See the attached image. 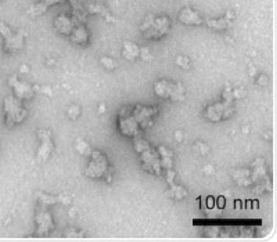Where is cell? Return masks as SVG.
<instances>
[{
    "instance_id": "cell-1",
    "label": "cell",
    "mask_w": 277,
    "mask_h": 242,
    "mask_svg": "<svg viewBox=\"0 0 277 242\" xmlns=\"http://www.w3.org/2000/svg\"><path fill=\"white\" fill-rule=\"evenodd\" d=\"M133 147H135L136 152L140 155V163L146 172L154 174V176H161L164 173L158 151L153 148L146 138L139 137V134L133 137Z\"/></svg>"
},
{
    "instance_id": "cell-2",
    "label": "cell",
    "mask_w": 277,
    "mask_h": 242,
    "mask_svg": "<svg viewBox=\"0 0 277 242\" xmlns=\"http://www.w3.org/2000/svg\"><path fill=\"white\" fill-rule=\"evenodd\" d=\"M171 25H172L171 19L166 15H148L139 26V29L143 33L144 39L160 40L169 32Z\"/></svg>"
},
{
    "instance_id": "cell-3",
    "label": "cell",
    "mask_w": 277,
    "mask_h": 242,
    "mask_svg": "<svg viewBox=\"0 0 277 242\" xmlns=\"http://www.w3.org/2000/svg\"><path fill=\"white\" fill-rule=\"evenodd\" d=\"M28 117V110L25 108L24 101L10 94L4 99V122L7 127L22 123Z\"/></svg>"
},
{
    "instance_id": "cell-4",
    "label": "cell",
    "mask_w": 277,
    "mask_h": 242,
    "mask_svg": "<svg viewBox=\"0 0 277 242\" xmlns=\"http://www.w3.org/2000/svg\"><path fill=\"white\" fill-rule=\"evenodd\" d=\"M234 100H222L214 103L211 106L205 107L204 110V118L212 123H218L222 121H226L234 114Z\"/></svg>"
},
{
    "instance_id": "cell-5",
    "label": "cell",
    "mask_w": 277,
    "mask_h": 242,
    "mask_svg": "<svg viewBox=\"0 0 277 242\" xmlns=\"http://www.w3.org/2000/svg\"><path fill=\"white\" fill-rule=\"evenodd\" d=\"M0 35L3 37V50L7 54H15L24 49V32H12L6 22L0 21Z\"/></svg>"
},
{
    "instance_id": "cell-6",
    "label": "cell",
    "mask_w": 277,
    "mask_h": 242,
    "mask_svg": "<svg viewBox=\"0 0 277 242\" xmlns=\"http://www.w3.org/2000/svg\"><path fill=\"white\" fill-rule=\"evenodd\" d=\"M110 163L108 158L99 149H92L90 152V161L87 163L85 174L89 179H104L105 174L110 173Z\"/></svg>"
},
{
    "instance_id": "cell-7",
    "label": "cell",
    "mask_w": 277,
    "mask_h": 242,
    "mask_svg": "<svg viewBox=\"0 0 277 242\" xmlns=\"http://www.w3.org/2000/svg\"><path fill=\"white\" fill-rule=\"evenodd\" d=\"M154 93L161 99L182 101L186 97V89L180 82H171L161 79V81L155 82Z\"/></svg>"
},
{
    "instance_id": "cell-8",
    "label": "cell",
    "mask_w": 277,
    "mask_h": 242,
    "mask_svg": "<svg viewBox=\"0 0 277 242\" xmlns=\"http://www.w3.org/2000/svg\"><path fill=\"white\" fill-rule=\"evenodd\" d=\"M132 114H133L137 124H139V129L140 130H147V129H150L153 126L154 119L158 117L160 108L157 106H142V104H137V106L132 107Z\"/></svg>"
},
{
    "instance_id": "cell-9",
    "label": "cell",
    "mask_w": 277,
    "mask_h": 242,
    "mask_svg": "<svg viewBox=\"0 0 277 242\" xmlns=\"http://www.w3.org/2000/svg\"><path fill=\"white\" fill-rule=\"evenodd\" d=\"M118 130L125 137L133 138L139 134V124L132 114V107H123L118 114Z\"/></svg>"
},
{
    "instance_id": "cell-10",
    "label": "cell",
    "mask_w": 277,
    "mask_h": 242,
    "mask_svg": "<svg viewBox=\"0 0 277 242\" xmlns=\"http://www.w3.org/2000/svg\"><path fill=\"white\" fill-rule=\"evenodd\" d=\"M37 138L40 141V147L37 149V161L46 162L53 154V149H54L51 133L49 130H39L37 131Z\"/></svg>"
},
{
    "instance_id": "cell-11",
    "label": "cell",
    "mask_w": 277,
    "mask_h": 242,
    "mask_svg": "<svg viewBox=\"0 0 277 242\" xmlns=\"http://www.w3.org/2000/svg\"><path fill=\"white\" fill-rule=\"evenodd\" d=\"M8 85L14 90V96L22 101H28V100L33 99L35 96V87L28 85L26 82H21L15 75L8 79Z\"/></svg>"
},
{
    "instance_id": "cell-12",
    "label": "cell",
    "mask_w": 277,
    "mask_h": 242,
    "mask_svg": "<svg viewBox=\"0 0 277 242\" xmlns=\"http://www.w3.org/2000/svg\"><path fill=\"white\" fill-rule=\"evenodd\" d=\"M46 208H47V206L39 205V209H37L36 233L39 234V236H47V234H50V233L53 231V229H54L53 218H51L50 212H47Z\"/></svg>"
},
{
    "instance_id": "cell-13",
    "label": "cell",
    "mask_w": 277,
    "mask_h": 242,
    "mask_svg": "<svg viewBox=\"0 0 277 242\" xmlns=\"http://www.w3.org/2000/svg\"><path fill=\"white\" fill-rule=\"evenodd\" d=\"M76 24H78V21L74 17L68 15V14H60L54 19L55 31L58 32V33H61V35H65V36L71 35V32L74 31Z\"/></svg>"
},
{
    "instance_id": "cell-14",
    "label": "cell",
    "mask_w": 277,
    "mask_h": 242,
    "mask_svg": "<svg viewBox=\"0 0 277 242\" xmlns=\"http://www.w3.org/2000/svg\"><path fill=\"white\" fill-rule=\"evenodd\" d=\"M178 19L180 24L189 25V26H191V25L200 26V25H204V21H205V19H204L196 10H193L191 7L182 8V10L179 11Z\"/></svg>"
},
{
    "instance_id": "cell-15",
    "label": "cell",
    "mask_w": 277,
    "mask_h": 242,
    "mask_svg": "<svg viewBox=\"0 0 277 242\" xmlns=\"http://www.w3.org/2000/svg\"><path fill=\"white\" fill-rule=\"evenodd\" d=\"M69 39L72 40V43L79 44V46H87L89 42H90V33L87 31L86 25L85 24H78L75 25L74 31L71 32L69 35Z\"/></svg>"
},
{
    "instance_id": "cell-16",
    "label": "cell",
    "mask_w": 277,
    "mask_h": 242,
    "mask_svg": "<svg viewBox=\"0 0 277 242\" xmlns=\"http://www.w3.org/2000/svg\"><path fill=\"white\" fill-rule=\"evenodd\" d=\"M233 11H228V14H226L225 17L218 19H207V21H204V24L207 25L210 29H212V31H225V29H228L229 26L232 25V21H233Z\"/></svg>"
},
{
    "instance_id": "cell-17",
    "label": "cell",
    "mask_w": 277,
    "mask_h": 242,
    "mask_svg": "<svg viewBox=\"0 0 277 242\" xmlns=\"http://www.w3.org/2000/svg\"><path fill=\"white\" fill-rule=\"evenodd\" d=\"M85 10L87 14H97V15H103V17H108V14H110L104 0H86Z\"/></svg>"
},
{
    "instance_id": "cell-18",
    "label": "cell",
    "mask_w": 277,
    "mask_h": 242,
    "mask_svg": "<svg viewBox=\"0 0 277 242\" xmlns=\"http://www.w3.org/2000/svg\"><path fill=\"white\" fill-rule=\"evenodd\" d=\"M158 154H160L161 166H162V172L169 170L173 168V152L169 148H166L164 145L158 147Z\"/></svg>"
},
{
    "instance_id": "cell-19",
    "label": "cell",
    "mask_w": 277,
    "mask_h": 242,
    "mask_svg": "<svg viewBox=\"0 0 277 242\" xmlns=\"http://www.w3.org/2000/svg\"><path fill=\"white\" fill-rule=\"evenodd\" d=\"M140 54V47L133 42H123V49H122V56L129 60V61H135L139 58Z\"/></svg>"
},
{
    "instance_id": "cell-20",
    "label": "cell",
    "mask_w": 277,
    "mask_h": 242,
    "mask_svg": "<svg viewBox=\"0 0 277 242\" xmlns=\"http://www.w3.org/2000/svg\"><path fill=\"white\" fill-rule=\"evenodd\" d=\"M75 148L78 149V152L82 154V155H90V152H92L90 145H89L86 141H83V140H78V141H76V145H75Z\"/></svg>"
},
{
    "instance_id": "cell-21",
    "label": "cell",
    "mask_w": 277,
    "mask_h": 242,
    "mask_svg": "<svg viewBox=\"0 0 277 242\" xmlns=\"http://www.w3.org/2000/svg\"><path fill=\"white\" fill-rule=\"evenodd\" d=\"M171 190H172V197L175 199H178V201H180V199H183L187 195V191H186V188H183V187L180 186H171Z\"/></svg>"
},
{
    "instance_id": "cell-22",
    "label": "cell",
    "mask_w": 277,
    "mask_h": 242,
    "mask_svg": "<svg viewBox=\"0 0 277 242\" xmlns=\"http://www.w3.org/2000/svg\"><path fill=\"white\" fill-rule=\"evenodd\" d=\"M100 62H101V65H103L105 69H108V71L115 69L118 65L117 61H115L114 58H111V57H101V58H100Z\"/></svg>"
},
{
    "instance_id": "cell-23",
    "label": "cell",
    "mask_w": 277,
    "mask_h": 242,
    "mask_svg": "<svg viewBox=\"0 0 277 242\" xmlns=\"http://www.w3.org/2000/svg\"><path fill=\"white\" fill-rule=\"evenodd\" d=\"M47 10H49V8H47L46 6H43V4H42V3L39 1L37 4L32 6L31 8H29V11H28V12H29L31 15H42V14H44V12L47 11Z\"/></svg>"
},
{
    "instance_id": "cell-24",
    "label": "cell",
    "mask_w": 277,
    "mask_h": 242,
    "mask_svg": "<svg viewBox=\"0 0 277 242\" xmlns=\"http://www.w3.org/2000/svg\"><path fill=\"white\" fill-rule=\"evenodd\" d=\"M176 64H178L180 68L183 69H189L190 68L191 62H190V58L186 56H178L176 57Z\"/></svg>"
},
{
    "instance_id": "cell-25",
    "label": "cell",
    "mask_w": 277,
    "mask_h": 242,
    "mask_svg": "<svg viewBox=\"0 0 277 242\" xmlns=\"http://www.w3.org/2000/svg\"><path fill=\"white\" fill-rule=\"evenodd\" d=\"M57 202V198H53V197H49V195H40L39 197V205H53Z\"/></svg>"
},
{
    "instance_id": "cell-26",
    "label": "cell",
    "mask_w": 277,
    "mask_h": 242,
    "mask_svg": "<svg viewBox=\"0 0 277 242\" xmlns=\"http://www.w3.org/2000/svg\"><path fill=\"white\" fill-rule=\"evenodd\" d=\"M80 115V108L78 106H71L68 108V117L71 119H76Z\"/></svg>"
},
{
    "instance_id": "cell-27",
    "label": "cell",
    "mask_w": 277,
    "mask_h": 242,
    "mask_svg": "<svg viewBox=\"0 0 277 242\" xmlns=\"http://www.w3.org/2000/svg\"><path fill=\"white\" fill-rule=\"evenodd\" d=\"M43 6H46L47 8H50V7L53 6H57V4H60V3H62V1H65V0H39Z\"/></svg>"
},
{
    "instance_id": "cell-28",
    "label": "cell",
    "mask_w": 277,
    "mask_h": 242,
    "mask_svg": "<svg viewBox=\"0 0 277 242\" xmlns=\"http://www.w3.org/2000/svg\"><path fill=\"white\" fill-rule=\"evenodd\" d=\"M139 57H142L143 60H150L151 58V53H150V49L148 47H144V49H140V54H139Z\"/></svg>"
},
{
    "instance_id": "cell-29",
    "label": "cell",
    "mask_w": 277,
    "mask_h": 242,
    "mask_svg": "<svg viewBox=\"0 0 277 242\" xmlns=\"http://www.w3.org/2000/svg\"><path fill=\"white\" fill-rule=\"evenodd\" d=\"M212 206H214V199L210 198L208 199V208H212Z\"/></svg>"
},
{
    "instance_id": "cell-30",
    "label": "cell",
    "mask_w": 277,
    "mask_h": 242,
    "mask_svg": "<svg viewBox=\"0 0 277 242\" xmlns=\"http://www.w3.org/2000/svg\"><path fill=\"white\" fill-rule=\"evenodd\" d=\"M223 205H225V204H223V198H219V206L223 208Z\"/></svg>"
},
{
    "instance_id": "cell-31",
    "label": "cell",
    "mask_w": 277,
    "mask_h": 242,
    "mask_svg": "<svg viewBox=\"0 0 277 242\" xmlns=\"http://www.w3.org/2000/svg\"><path fill=\"white\" fill-rule=\"evenodd\" d=\"M0 1H1V0H0Z\"/></svg>"
}]
</instances>
